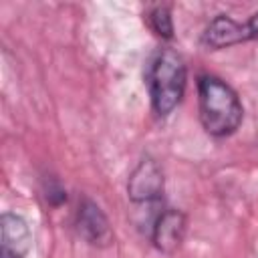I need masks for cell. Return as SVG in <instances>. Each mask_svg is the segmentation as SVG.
Wrapping results in <instances>:
<instances>
[{
	"label": "cell",
	"instance_id": "obj_1",
	"mask_svg": "<svg viewBox=\"0 0 258 258\" xmlns=\"http://www.w3.org/2000/svg\"><path fill=\"white\" fill-rule=\"evenodd\" d=\"M198 109L202 127L212 137L236 133L244 119V107L238 93L216 75L198 77Z\"/></svg>",
	"mask_w": 258,
	"mask_h": 258
},
{
	"label": "cell",
	"instance_id": "obj_2",
	"mask_svg": "<svg viewBox=\"0 0 258 258\" xmlns=\"http://www.w3.org/2000/svg\"><path fill=\"white\" fill-rule=\"evenodd\" d=\"M187 69L173 48H161L147 71V89L155 115L167 117L183 99Z\"/></svg>",
	"mask_w": 258,
	"mask_h": 258
},
{
	"label": "cell",
	"instance_id": "obj_3",
	"mask_svg": "<svg viewBox=\"0 0 258 258\" xmlns=\"http://www.w3.org/2000/svg\"><path fill=\"white\" fill-rule=\"evenodd\" d=\"M165 177L161 165L153 157H143L127 179V196L133 204L159 202L163 198Z\"/></svg>",
	"mask_w": 258,
	"mask_h": 258
},
{
	"label": "cell",
	"instance_id": "obj_4",
	"mask_svg": "<svg viewBox=\"0 0 258 258\" xmlns=\"http://www.w3.org/2000/svg\"><path fill=\"white\" fill-rule=\"evenodd\" d=\"M75 230L87 244L97 248H107L113 242V228L109 218L91 198H81L75 214Z\"/></svg>",
	"mask_w": 258,
	"mask_h": 258
},
{
	"label": "cell",
	"instance_id": "obj_5",
	"mask_svg": "<svg viewBox=\"0 0 258 258\" xmlns=\"http://www.w3.org/2000/svg\"><path fill=\"white\" fill-rule=\"evenodd\" d=\"M187 218L177 208H165L157 214L151 226V244L163 254H175L185 238Z\"/></svg>",
	"mask_w": 258,
	"mask_h": 258
},
{
	"label": "cell",
	"instance_id": "obj_6",
	"mask_svg": "<svg viewBox=\"0 0 258 258\" xmlns=\"http://www.w3.org/2000/svg\"><path fill=\"white\" fill-rule=\"evenodd\" d=\"M32 234L26 220L18 214L6 212L0 218V256L24 258L30 250Z\"/></svg>",
	"mask_w": 258,
	"mask_h": 258
},
{
	"label": "cell",
	"instance_id": "obj_7",
	"mask_svg": "<svg viewBox=\"0 0 258 258\" xmlns=\"http://www.w3.org/2000/svg\"><path fill=\"white\" fill-rule=\"evenodd\" d=\"M242 42H248L244 22H238L228 14L214 16L202 32V44L214 50L228 48V46L242 44Z\"/></svg>",
	"mask_w": 258,
	"mask_h": 258
},
{
	"label": "cell",
	"instance_id": "obj_8",
	"mask_svg": "<svg viewBox=\"0 0 258 258\" xmlns=\"http://www.w3.org/2000/svg\"><path fill=\"white\" fill-rule=\"evenodd\" d=\"M149 28L163 40L173 38V20H171V10L167 4H155L147 10L145 16Z\"/></svg>",
	"mask_w": 258,
	"mask_h": 258
},
{
	"label": "cell",
	"instance_id": "obj_9",
	"mask_svg": "<svg viewBox=\"0 0 258 258\" xmlns=\"http://www.w3.org/2000/svg\"><path fill=\"white\" fill-rule=\"evenodd\" d=\"M42 194H44V200L50 206H60V204L67 202V189L60 185V181L56 177H46L44 179Z\"/></svg>",
	"mask_w": 258,
	"mask_h": 258
},
{
	"label": "cell",
	"instance_id": "obj_10",
	"mask_svg": "<svg viewBox=\"0 0 258 258\" xmlns=\"http://www.w3.org/2000/svg\"><path fill=\"white\" fill-rule=\"evenodd\" d=\"M244 30L248 40H256L258 38V12H254L246 22H244Z\"/></svg>",
	"mask_w": 258,
	"mask_h": 258
}]
</instances>
